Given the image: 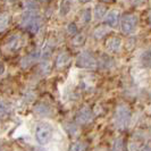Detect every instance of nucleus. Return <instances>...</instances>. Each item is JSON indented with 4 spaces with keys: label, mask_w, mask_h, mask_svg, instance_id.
Instances as JSON below:
<instances>
[{
    "label": "nucleus",
    "mask_w": 151,
    "mask_h": 151,
    "mask_svg": "<svg viewBox=\"0 0 151 151\" xmlns=\"http://www.w3.org/2000/svg\"><path fill=\"white\" fill-rule=\"evenodd\" d=\"M21 25L31 33H38L41 26V18L35 10H27L21 19Z\"/></svg>",
    "instance_id": "obj_1"
},
{
    "label": "nucleus",
    "mask_w": 151,
    "mask_h": 151,
    "mask_svg": "<svg viewBox=\"0 0 151 151\" xmlns=\"http://www.w3.org/2000/svg\"><path fill=\"white\" fill-rule=\"evenodd\" d=\"M131 121V110L127 105H118L115 113V124L119 129H125Z\"/></svg>",
    "instance_id": "obj_2"
},
{
    "label": "nucleus",
    "mask_w": 151,
    "mask_h": 151,
    "mask_svg": "<svg viewBox=\"0 0 151 151\" xmlns=\"http://www.w3.org/2000/svg\"><path fill=\"white\" fill-rule=\"evenodd\" d=\"M53 135V129L50 124L47 123H42L39 124L35 129V139L38 141V143L42 144H48L50 142V140L52 139Z\"/></svg>",
    "instance_id": "obj_3"
},
{
    "label": "nucleus",
    "mask_w": 151,
    "mask_h": 151,
    "mask_svg": "<svg viewBox=\"0 0 151 151\" xmlns=\"http://www.w3.org/2000/svg\"><path fill=\"white\" fill-rule=\"evenodd\" d=\"M76 65L80 68H84V69H94L98 65V61L91 52L84 51L78 55L76 59Z\"/></svg>",
    "instance_id": "obj_4"
},
{
    "label": "nucleus",
    "mask_w": 151,
    "mask_h": 151,
    "mask_svg": "<svg viewBox=\"0 0 151 151\" xmlns=\"http://www.w3.org/2000/svg\"><path fill=\"white\" fill-rule=\"evenodd\" d=\"M137 25V17L133 14H126L122 18L121 29L125 34H131L133 33Z\"/></svg>",
    "instance_id": "obj_5"
},
{
    "label": "nucleus",
    "mask_w": 151,
    "mask_h": 151,
    "mask_svg": "<svg viewBox=\"0 0 151 151\" xmlns=\"http://www.w3.org/2000/svg\"><path fill=\"white\" fill-rule=\"evenodd\" d=\"M93 119V114L89 107L81 108L75 116V121L78 124H88Z\"/></svg>",
    "instance_id": "obj_6"
},
{
    "label": "nucleus",
    "mask_w": 151,
    "mask_h": 151,
    "mask_svg": "<svg viewBox=\"0 0 151 151\" xmlns=\"http://www.w3.org/2000/svg\"><path fill=\"white\" fill-rule=\"evenodd\" d=\"M22 45V38L21 35H13L8 39V41L5 45V49L7 51H15L17 49H19V47Z\"/></svg>",
    "instance_id": "obj_7"
},
{
    "label": "nucleus",
    "mask_w": 151,
    "mask_h": 151,
    "mask_svg": "<svg viewBox=\"0 0 151 151\" xmlns=\"http://www.w3.org/2000/svg\"><path fill=\"white\" fill-rule=\"evenodd\" d=\"M40 57H41V52H40V51L31 52L30 55H27V56H25L24 58H22V60H21V65H22L23 68L30 67L31 65H32L35 60H38Z\"/></svg>",
    "instance_id": "obj_8"
},
{
    "label": "nucleus",
    "mask_w": 151,
    "mask_h": 151,
    "mask_svg": "<svg viewBox=\"0 0 151 151\" xmlns=\"http://www.w3.org/2000/svg\"><path fill=\"white\" fill-rule=\"evenodd\" d=\"M122 47V40L116 37H111L106 41V48L110 52H117L119 51Z\"/></svg>",
    "instance_id": "obj_9"
},
{
    "label": "nucleus",
    "mask_w": 151,
    "mask_h": 151,
    "mask_svg": "<svg viewBox=\"0 0 151 151\" xmlns=\"http://www.w3.org/2000/svg\"><path fill=\"white\" fill-rule=\"evenodd\" d=\"M119 22V13L117 10H110L106 15V23L110 27H115Z\"/></svg>",
    "instance_id": "obj_10"
},
{
    "label": "nucleus",
    "mask_w": 151,
    "mask_h": 151,
    "mask_svg": "<svg viewBox=\"0 0 151 151\" xmlns=\"http://www.w3.org/2000/svg\"><path fill=\"white\" fill-rule=\"evenodd\" d=\"M69 61H70V56H69V53L61 52L60 55L57 57V59H56V66H57V68H63V67H65V66H67L68 64H69Z\"/></svg>",
    "instance_id": "obj_11"
},
{
    "label": "nucleus",
    "mask_w": 151,
    "mask_h": 151,
    "mask_svg": "<svg viewBox=\"0 0 151 151\" xmlns=\"http://www.w3.org/2000/svg\"><path fill=\"white\" fill-rule=\"evenodd\" d=\"M98 64L100 65L101 68L108 69V68H111L114 66V59L110 56H108V55H101Z\"/></svg>",
    "instance_id": "obj_12"
},
{
    "label": "nucleus",
    "mask_w": 151,
    "mask_h": 151,
    "mask_svg": "<svg viewBox=\"0 0 151 151\" xmlns=\"http://www.w3.org/2000/svg\"><path fill=\"white\" fill-rule=\"evenodd\" d=\"M34 111L38 114L39 116H49L51 114V108L45 104H38L34 107Z\"/></svg>",
    "instance_id": "obj_13"
},
{
    "label": "nucleus",
    "mask_w": 151,
    "mask_h": 151,
    "mask_svg": "<svg viewBox=\"0 0 151 151\" xmlns=\"http://www.w3.org/2000/svg\"><path fill=\"white\" fill-rule=\"evenodd\" d=\"M107 15V7L104 5H97L94 8V17L97 19H102Z\"/></svg>",
    "instance_id": "obj_14"
},
{
    "label": "nucleus",
    "mask_w": 151,
    "mask_h": 151,
    "mask_svg": "<svg viewBox=\"0 0 151 151\" xmlns=\"http://www.w3.org/2000/svg\"><path fill=\"white\" fill-rule=\"evenodd\" d=\"M108 32H109V30L107 29L106 26H99V27H97V29L94 30V32H93V37L96 39H98V40H100V39L104 38Z\"/></svg>",
    "instance_id": "obj_15"
},
{
    "label": "nucleus",
    "mask_w": 151,
    "mask_h": 151,
    "mask_svg": "<svg viewBox=\"0 0 151 151\" xmlns=\"http://www.w3.org/2000/svg\"><path fill=\"white\" fill-rule=\"evenodd\" d=\"M8 23H9V15L7 13H1L0 14V31L6 30Z\"/></svg>",
    "instance_id": "obj_16"
},
{
    "label": "nucleus",
    "mask_w": 151,
    "mask_h": 151,
    "mask_svg": "<svg viewBox=\"0 0 151 151\" xmlns=\"http://www.w3.org/2000/svg\"><path fill=\"white\" fill-rule=\"evenodd\" d=\"M141 61L145 66H151V50H147L141 56Z\"/></svg>",
    "instance_id": "obj_17"
},
{
    "label": "nucleus",
    "mask_w": 151,
    "mask_h": 151,
    "mask_svg": "<svg viewBox=\"0 0 151 151\" xmlns=\"http://www.w3.org/2000/svg\"><path fill=\"white\" fill-rule=\"evenodd\" d=\"M81 19H82V22L83 23H89L91 22V19H92V12H91V9H84L83 13H82V16H81Z\"/></svg>",
    "instance_id": "obj_18"
},
{
    "label": "nucleus",
    "mask_w": 151,
    "mask_h": 151,
    "mask_svg": "<svg viewBox=\"0 0 151 151\" xmlns=\"http://www.w3.org/2000/svg\"><path fill=\"white\" fill-rule=\"evenodd\" d=\"M113 151H125V147H124V142L122 139H117L115 140L113 144Z\"/></svg>",
    "instance_id": "obj_19"
},
{
    "label": "nucleus",
    "mask_w": 151,
    "mask_h": 151,
    "mask_svg": "<svg viewBox=\"0 0 151 151\" xmlns=\"http://www.w3.org/2000/svg\"><path fill=\"white\" fill-rule=\"evenodd\" d=\"M85 42V35L84 34H76L74 39H73V45L78 47V45H82Z\"/></svg>",
    "instance_id": "obj_20"
},
{
    "label": "nucleus",
    "mask_w": 151,
    "mask_h": 151,
    "mask_svg": "<svg viewBox=\"0 0 151 151\" xmlns=\"http://www.w3.org/2000/svg\"><path fill=\"white\" fill-rule=\"evenodd\" d=\"M85 147L86 145L83 142H75V143L72 144L69 151H84L85 150Z\"/></svg>",
    "instance_id": "obj_21"
},
{
    "label": "nucleus",
    "mask_w": 151,
    "mask_h": 151,
    "mask_svg": "<svg viewBox=\"0 0 151 151\" xmlns=\"http://www.w3.org/2000/svg\"><path fill=\"white\" fill-rule=\"evenodd\" d=\"M70 2H67V1H64V2H61V7H60V15L65 16L67 14L68 12H69V9H70Z\"/></svg>",
    "instance_id": "obj_22"
},
{
    "label": "nucleus",
    "mask_w": 151,
    "mask_h": 151,
    "mask_svg": "<svg viewBox=\"0 0 151 151\" xmlns=\"http://www.w3.org/2000/svg\"><path fill=\"white\" fill-rule=\"evenodd\" d=\"M10 111V106L8 105L7 102L0 100V113L1 114H8Z\"/></svg>",
    "instance_id": "obj_23"
},
{
    "label": "nucleus",
    "mask_w": 151,
    "mask_h": 151,
    "mask_svg": "<svg viewBox=\"0 0 151 151\" xmlns=\"http://www.w3.org/2000/svg\"><path fill=\"white\" fill-rule=\"evenodd\" d=\"M67 31H68V33H69V34H72V35H76V33H77V26H76V24H74V23L68 24Z\"/></svg>",
    "instance_id": "obj_24"
},
{
    "label": "nucleus",
    "mask_w": 151,
    "mask_h": 151,
    "mask_svg": "<svg viewBox=\"0 0 151 151\" xmlns=\"http://www.w3.org/2000/svg\"><path fill=\"white\" fill-rule=\"evenodd\" d=\"M66 129H68V132L72 135H75L76 133H77V127H76L75 125H72V124H68L67 126H66Z\"/></svg>",
    "instance_id": "obj_25"
},
{
    "label": "nucleus",
    "mask_w": 151,
    "mask_h": 151,
    "mask_svg": "<svg viewBox=\"0 0 151 151\" xmlns=\"http://www.w3.org/2000/svg\"><path fill=\"white\" fill-rule=\"evenodd\" d=\"M24 6H26V9L27 10H35L37 8V4L35 2H32V1H29V2H24Z\"/></svg>",
    "instance_id": "obj_26"
},
{
    "label": "nucleus",
    "mask_w": 151,
    "mask_h": 151,
    "mask_svg": "<svg viewBox=\"0 0 151 151\" xmlns=\"http://www.w3.org/2000/svg\"><path fill=\"white\" fill-rule=\"evenodd\" d=\"M140 151H151V144H145Z\"/></svg>",
    "instance_id": "obj_27"
},
{
    "label": "nucleus",
    "mask_w": 151,
    "mask_h": 151,
    "mask_svg": "<svg viewBox=\"0 0 151 151\" xmlns=\"http://www.w3.org/2000/svg\"><path fill=\"white\" fill-rule=\"evenodd\" d=\"M4 72H5V65L0 61V75H2V74H4Z\"/></svg>",
    "instance_id": "obj_28"
},
{
    "label": "nucleus",
    "mask_w": 151,
    "mask_h": 151,
    "mask_svg": "<svg viewBox=\"0 0 151 151\" xmlns=\"http://www.w3.org/2000/svg\"><path fill=\"white\" fill-rule=\"evenodd\" d=\"M148 23H149V24L151 25V10L149 12V13H148Z\"/></svg>",
    "instance_id": "obj_29"
},
{
    "label": "nucleus",
    "mask_w": 151,
    "mask_h": 151,
    "mask_svg": "<svg viewBox=\"0 0 151 151\" xmlns=\"http://www.w3.org/2000/svg\"><path fill=\"white\" fill-rule=\"evenodd\" d=\"M0 151H4L2 150V148H1V145H0Z\"/></svg>",
    "instance_id": "obj_30"
}]
</instances>
